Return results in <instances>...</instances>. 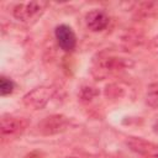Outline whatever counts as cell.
Here are the masks:
<instances>
[{
	"label": "cell",
	"mask_w": 158,
	"mask_h": 158,
	"mask_svg": "<svg viewBox=\"0 0 158 158\" xmlns=\"http://www.w3.org/2000/svg\"><path fill=\"white\" fill-rule=\"evenodd\" d=\"M130 65H131L130 59L127 60L126 58L116 57L112 54H100L99 58L94 60L91 73L96 79L101 80L107 75L123 70Z\"/></svg>",
	"instance_id": "cell-1"
},
{
	"label": "cell",
	"mask_w": 158,
	"mask_h": 158,
	"mask_svg": "<svg viewBox=\"0 0 158 158\" xmlns=\"http://www.w3.org/2000/svg\"><path fill=\"white\" fill-rule=\"evenodd\" d=\"M46 1H26V2H20L15 5L12 10V15L16 20L21 22H31L36 21L38 17L42 16L47 7Z\"/></svg>",
	"instance_id": "cell-2"
},
{
	"label": "cell",
	"mask_w": 158,
	"mask_h": 158,
	"mask_svg": "<svg viewBox=\"0 0 158 158\" xmlns=\"http://www.w3.org/2000/svg\"><path fill=\"white\" fill-rule=\"evenodd\" d=\"M53 94H54V89L52 86L41 85L37 88H33L31 91L25 94L22 98V102L25 104V106L32 110H41L48 104Z\"/></svg>",
	"instance_id": "cell-3"
},
{
	"label": "cell",
	"mask_w": 158,
	"mask_h": 158,
	"mask_svg": "<svg viewBox=\"0 0 158 158\" xmlns=\"http://www.w3.org/2000/svg\"><path fill=\"white\" fill-rule=\"evenodd\" d=\"M69 127V118L60 114L44 117L37 123V131L42 136H53L64 132Z\"/></svg>",
	"instance_id": "cell-4"
},
{
	"label": "cell",
	"mask_w": 158,
	"mask_h": 158,
	"mask_svg": "<svg viewBox=\"0 0 158 158\" xmlns=\"http://www.w3.org/2000/svg\"><path fill=\"white\" fill-rule=\"evenodd\" d=\"M126 144L132 152L144 158H158V144L151 141L143 139L141 137H128Z\"/></svg>",
	"instance_id": "cell-5"
},
{
	"label": "cell",
	"mask_w": 158,
	"mask_h": 158,
	"mask_svg": "<svg viewBox=\"0 0 158 158\" xmlns=\"http://www.w3.org/2000/svg\"><path fill=\"white\" fill-rule=\"evenodd\" d=\"M54 36L58 46L64 52H73L77 47V36L73 28L68 25H58L54 30Z\"/></svg>",
	"instance_id": "cell-6"
},
{
	"label": "cell",
	"mask_w": 158,
	"mask_h": 158,
	"mask_svg": "<svg viewBox=\"0 0 158 158\" xmlns=\"http://www.w3.org/2000/svg\"><path fill=\"white\" fill-rule=\"evenodd\" d=\"M85 25L91 32H100L109 25V16L105 11L94 9L85 15Z\"/></svg>",
	"instance_id": "cell-7"
},
{
	"label": "cell",
	"mask_w": 158,
	"mask_h": 158,
	"mask_svg": "<svg viewBox=\"0 0 158 158\" xmlns=\"http://www.w3.org/2000/svg\"><path fill=\"white\" fill-rule=\"evenodd\" d=\"M27 127V121L22 117L2 116L0 122V130L2 135H16L22 132Z\"/></svg>",
	"instance_id": "cell-8"
},
{
	"label": "cell",
	"mask_w": 158,
	"mask_h": 158,
	"mask_svg": "<svg viewBox=\"0 0 158 158\" xmlns=\"http://www.w3.org/2000/svg\"><path fill=\"white\" fill-rule=\"evenodd\" d=\"M147 104L152 107H158V84H151L147 89Z\"/></svg>",
	"instance_id": "cell-9"
},
{
	"label": "cell",
	"mask_w": 158,
	"mask_h": 158,
	"mask_svg": "<svg viewBox=\"0 0 158 158\" xmlns=\"http://www.w3.org/2000/svg\"><path fill=\"white\" fill-rule=\"evenodd\" d=\"M15 84L10 78H6L5 75H1L0 78V94L1 96H7L14 91Z\"/></svg>",
	"instance_id": "cell-10"
},
{
	"label": "cell",
	"mask_w": 158,
	"mask_h": 158,
	"mask_svg": "<svg viewBox=\"0 0 158 158\" xmlns=\"http://www.w3.org/2000/svg\"><path fill=\"white\" fill-rule=\"evenodd\" d=\"M98 95V90L93 86H83L80 89V99L83 101H90L91 99H94Z\"/></svg>",
	"instance_id": "cell-11"
},
{
	"label": "cell",
	"mask_w": 158,
	"mask_h": 158,
	"mask_svg": "<svg viewBox=\"0 0 158 158\" xmlns=\"http://www.w3.org/2000/svg\"><path fill=\"white\" fill-rule=\"evenodd\" d=\"M149 48H151V51H152L154 54H158V35L154 36V37L151 40Z\"/></svg>",
	"instance_id": "cell-12"
},
{
	"label": "cell",
	"mask_w": 158,
	"mask_h": 158,
	"mask_svg": "<svg viewBox=\"0 0 158 158\" xmlns=\"http://www.w3.org/2000/svg\"><path fill=\"white\" fill-rule=\"evenodd\" d=\"M65 158H79V157H65Z\"/></svg>",
	"instance_id": "cell-13"
}]
</instances>
